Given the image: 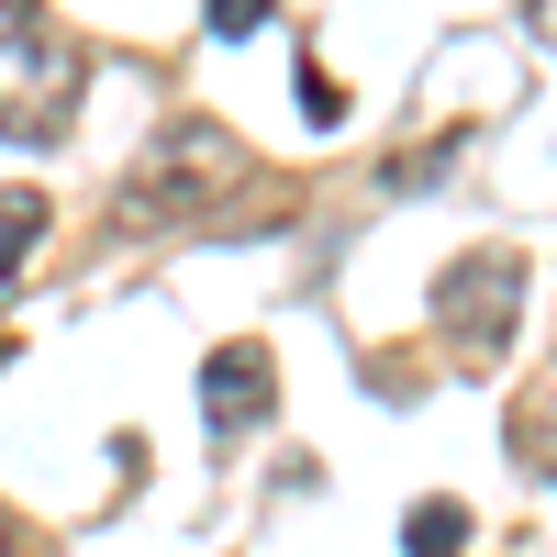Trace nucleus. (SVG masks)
<instances>
[{
    "label": "nucleus",
    "mask_w": 557,
    "mask_h": 557,
    "mask_svg": "<svg viewBox=\"0 0 557 557\" xmlns=\"http://www.w3.org/2000/svg\"><path fill=\"white\" fill-rule=\"evenodd\" d=\"M235 168H246V157H235V134H223V123H168L157 146H146V168L123 178V212H134V223H178V212H212Z\"/></svg>",
    "instance_id": "f257e3e1"
},
{
    "label": "nucleus",
    "mask_w": 557,
    "mask_h": 557,
    "mask_svg": "<svg viewBox=\"0 0 557 557\" xmlns=\"http://www.w3.org/2000/svg\"><path fill=\"white\" fill-rule=\"evenodd\" d=\"M67 112H78V57H67V34L0 23V134H12V146H57Z\"/></svg>",
    "instance_id": "f03ea898"
},
{
    "label": "nucleus",
    "mask_w": 557,
    "mask_h": 557,
    "mask_svg": "<svg viewBox=\"0 0 557 557\" xmlns=\"http://www.w3.org/2000/svg\"><path fill=\"white\" fill-rule=\"evenodd\" d=\"M513 323H524V257L513 246H480V257H457L435 278V335L457 357H502L513 346Z\"/></svg>",
    "instance_id": "7ed1b4c3"
},
{
    "label": "nucleus",
    "mask_w": 557,
    "mask_h": 557,
    "mask_svg": "<svg viewBox=\"0 0 557 557\" xmlns=\"http://www.w3.org/2000/svg\"><path fill=\"white\" fill-rule=\"evenodd\" d=\"M268 412H278L268 346H212V368H201V424H212V435H257Z\"/></svg>",
    "instance_id": "20e7f679"
},
{
    "label": "nucleus",
    "mask_w": 557,
    "mask_h": 557,
    "mask_svg": "<svg viewBox=\"0 0 557 557\" xmlns=\"http://www.w3.org/2000/svg\"><path fill=\"white\" fill-rule=\"evenodd\" d=\"M513 457H524L535 480H557V380L524 391V412H513Z\"/></svg>",
    "instance_id": "39448f33"
},
{
    "label": "nucleus",
    "mask_w": 557,
    "mask_h": 557,
    "mask_svg": "<svg viewBox=\"0 0 557 557\" xmlns=\"http://www.w3.org/2000/svg\"><path fill=\"white\" fill-rule=\"evenodd\" d=\"M45 246V190H0V278Z\"/></svg>",
    "instance_id": "423d86ee"
},
{
    "label": "nucleus",
    "mask_w": 557,
    "mask_h": 557,
    "mask_svg": "<svg viewBox=\"0 0 557 557\" xmlns=\"http://www.w3.org/2000/svg\"><path fill=\"white\" fill-rule=\"evenodd\" d=\"M401 546H412V557H457V546H469V513H457V502H412Z\"/></svg>",
    "instance_id": "0eeeda50"
},
{
    "label": "nucleus",
    "mask_w": 557,
    "mask_h": 557,
    "mask_svg": "<svg viewBox=\"0 0 557 557\" xmlns=\"http://www.w3.org/2000/svg\"><path fill=\"white\" fill-rule=\"evenodd\" d=\"M268 12H278V0H201V23H212V34H223V45H235V34H257V23H268Z\"/></svg>",
    "instance_id": "6e6552de"
},
{
    "label": "nucleus",
    "mask_w": 557,
    "mask_h": 557,
    "mask_svg": "<svg viewBox=\"0 0 557 557\" xmlns=\"http://www.w3.org/2000/svg\"><path fill=\"white\" fill-rule=\"evenodd\" d=\"M301 112H312V123H335V112H346V89L323 78V67H301Z\"/></svg>",
    "instance_id": "1a4fd4ad"
},
{
    "label": "nucleus",
    "mask_w": 557,
    "mask_h": 557,
    "mask_svg": "<svg viewBox=\"0 0 557 557\" xmlns=\"http://www.w3.org/2000/svg\"><path fill=\"white\" fill-rule=\"evenodd\" d=\"M12 546H23V524H12V513H0V557H12Z\"/></svg>",
    "instance_id": "9d476101"
},
{
    "label": "nucleus",
    "mask_w": 557,
    "mask_h": 557,
    "mask_svg": "<svg viewBox=\"0 0 557 557\" xmlns=\"http://www.w3.org/2000/svg\"><path fill=\"white\" fill-rule=\"evenodd\" d=\"M535 12H546V45H557V0H535Z\"/></svg>",
    "instance_id": "9b49d317"
}]
</instances>
